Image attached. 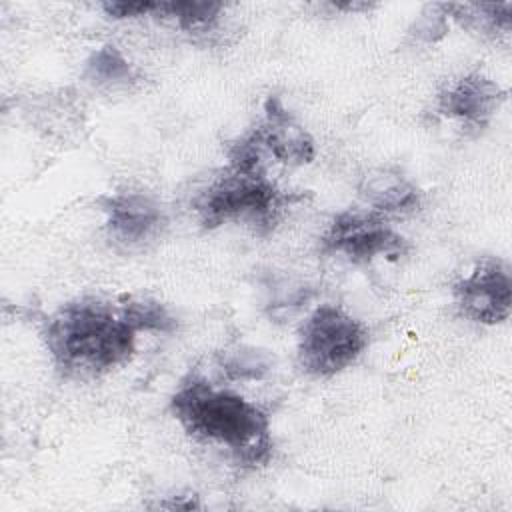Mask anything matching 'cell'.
Returning <instances> with one entry per match:
<instances>
[{
    "label": "cell",
    "instance_id": "obj_1",
    "mask_svg": "<svg viewBox=\"0 0 512 512\" xmlns=\"http://www.w3.org/2000/svg\"><path fill=\"white\" fill-rule=\"evenodd\" d=\"M168 410L192 440L226 450L238 466L256 468L272 456L268 412L196 372L180 380L168 400Z\"/></svg>",
    "mask_w": 512,
    "mask_h": 512
},
{
    "label": "cell",
    "instance_id": "obj_2",
    "mask_svg": "<svg viewBox=\"0 0 512 512\" xmlns=\"http://www.w3.org/2000/svg\"><path fill=\"white\" fill-rule=\"evenodd\" d=\"M40 334L60 374L90 378L126 364L136 352L140 332L124 304L78 298L52 312Z\"/></svg>",
    "mask_w": 512,
    "mask_h": 512
},
{
    "label": "cell",
    "instance_id": "obj_3",
    "mask_svg": "<svg viewBox=\"0 0 512 512\" xmlns=\"http://www.w3.org/2000/svg\"><path fill=\"white\" fill-rule=\"evenodd\" d=\"M290 204V194L280 190L266 170H238L228 166L214 176L192 200V210L202 228L214 230L228 222L250 224L256 232H270Z\"/></svg>",
    "mask_w": 512,
    "mask_h": 512
},
{
    "label": "cell",
    "instance_id": "obj_4",
    "mask_svg": "<svg viewBox=\"0 0 512 512\" xmlns=\"http://www.w3.org/2000/svg\"><path fill=\"white\" fill-rule=\"evenodd\" d=\"M368 340L362 320L336 304H320L300 328L298 366L308 376L332 378L362 356Z\"/></svg>",
    "mask_w": 512,
    "mask_h": 512
},
{
    "label": "cell",
    "instance_id": "obj_5",
    "mask_svg": "<svg viewBox=\"0 0 512 512\" xmlns=\"http://www.w3.org/2000/svg\"><path fill=\"white\" fill-rule=\"evenodd\" d=\"M320 246L324 252L354 264H366L384 256L398 260L410 248L408 240L386 222V216L356 208L342 210L330 220L320 236Z\"/></svg>",
    "mask_w": 512,
    "mask_h": 512
},
{
    "label": "cell",
    "instance_id": "obj_6",
    "mask_svg": "<svg viewBox=\"0 0 512 512\" xmlns=\"http://www.w3.org/2000/svg\"><path fill=\"white\" fill-rule=\"evenodd\" d=\"M458 312L482 326H498L512 314V276L500 258L480 260L452 286Z\"/></svg>",
    "mask_w": 512,
    "mask_h": 512
},
{
    "label": "cell",
    "instance_id": "obj_7",
    "mask_svg": "<svg viewBox=\"0 0 512 512\" xmlns=\"http://www.w3.org/2000/svg\"><path fill=\"white\" fill-rule=\"evenodd\" d=\"M260 156L296 168L312 164L316 158V142L312 134L284 106L278 94H268L262 108V118L246 130Z\"/></svg>",
    "mask_w": 512,
    "mask_h": 512
},
{
    "label": "cell",
    "instance_id": "obj_8",
    "mask_svg": "<svg viewBox=\"0 0 512 512\" xmlns=\"http://www.w3.org/2000/svg\"><path fill=\"white\" fill-rule=\"evenodd\" d=\"M98 208L106 218L108 236L126 248H140L156 240L168 224L162 204L144 192L104 194L98 198Z\"/></svg>",
    "mask_w": 512,
    "mask_h": 512
},
{
    "label": "cell",
    "instance_id": "obj_9",
    "mask_svg": "<svg viewBox=\"0 0 512 512\" xmlns=\"http://www.w3.org/2000/svg\"><path fill=\"white\" fill-rule=\"evenodd\" d=\"M508 92L482 72H468L446 84L436 96V112L442 118L460 122L464 128H486Z\"/></svg>",
    "mask_w": 512,
    "mask_h": 512
},
{
    "label": "cell",
    "instance_id": "obj_10",
    "mask_svg": "<svg viewBox=\"0 0 512 512\" xmlns=\"http://www.w3.org/2000/svg\"><path fill=\"white\" fill-rule=\"evenodd\" d=\"M358 194L380 216H408L418 212L424 202L416 182L394 168L368 172L358 186Z\"/></svg>",
    "mask_w": 512,
    "mask_h": 512
},
{
    "label": "cell",
    "instance_id": "obj_11",
    "mask_svg": "<svg viewBox=\"0 0 512 512\" xmlns=\"http://www.w3.org/2000/svg\"><path fill=\"white\" fill-rule=\"evenodd\" d=\"M224 4L212 0H178V2H154L152 16L170 18L182 30L196 32L208 30L222 14Z\"/></svg>",
    "mask_w": 512,
    "mask_h": 512
},
{
    "label": "cell",
    "instance_id": "obj_12",
    "mask_svg": "<svg viewBox=\"0 0 512 512\" xmlns=\"http://www.w3.org/2000/svg\"><path fill=\"white\" fill-rule=\"evenodd\" d=\"M134 74L136 72L130 60L114 44H104L96 48L84 64V76L100 86L128 84L134 80Z\"/></svg>",
    "mask_w": 512,
    "mask_h": 512
},
{
    "label": "cell",
    "instance_id": "obj_13",
    "mask_svg": "<svg viewBox=\"0 0 512 512\" xmlns=\"http://www.w3.org/2000/svg\"><path fill=\"white\" fill-rule=\"evenodd\" d=\"M446 16L484 34H508L512 4H444Z\"/></svg>",
    "mask_w": 512,
    "mask_h": 512
},
{
    "label": "cell",
    "instance_id": "obj_14",
    "mask_svg": "<svg viewBox=\"0 0 512 512\" xmlns=\"http://www.w3.org/2000/svg\"><path fill=\"white\" fill-rule=\"evenodd\" d=\"M272 356L254 346H236L224 350L218 366L228 380H262L272 370Z\"/></svg>",
    "mask_w": 512,
    "mask_h": 512
},
{
    "label": "cell",
    "instance_id": "obj_15",
    "mask_svg": "<svg viewBox=\"0 0 512 512\" xmlns=\"http://www.w3.org/2000/svg\"><path fill=\"white\" fill-rule=\"evenodd\" d=\"M126 316L136 326L138 332H172L176 328V318L158 300L150 298H128L124 302Z\"/></svg>",
    "mask_w": 512,
    "mask_h": 512
},
{
    "label": "cell",
    "instance_id": "obj_16",
    "mask_svg": "<svg viewBox=\"0 0 512 512\" xmlns=\"http://www.w3.org/2000/svg\"><path fill=\"white\" fill-rule=\"evenodd\" d=\"M448 32V16L444 10V4H430L424 8L420 18L414 22V28L410 34L426 44H434L440 38H444Z\"/></svg>",
    "mask_w": 512,
    "mask_h": 512
},
{
    "label": "cell",
    "instance_id": "obj_17",
    "mask_svg": "<svg viewBox=\"0 0 512 512\" xmlns=\"http://www.w3.org/2000/svg\"><path fill=\"white\" fill-rule=\"evenodd\" d=\"M102 10L106 16L114 18V20H128V18H144V16H152L154 10V2H104Z\"/></svg>",
    "mask_w": 512,
    "mask_h": 512
}]
</instances>
